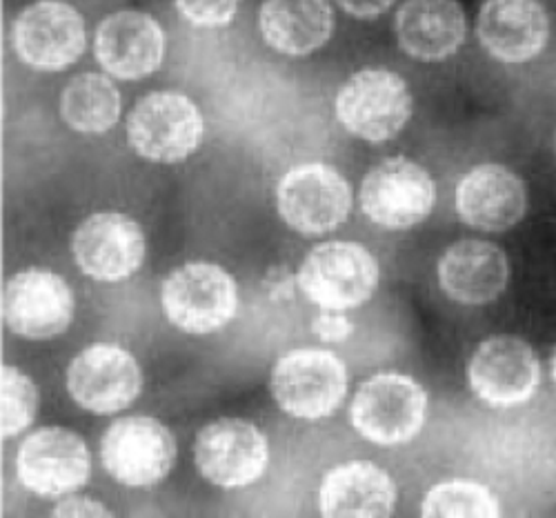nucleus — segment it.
Masks as SVG:
<instances>
[{
  "label": "nucleus",
  "instance_id": "obj_1",
  "mask_svg": "<svg viewBox=\"0 0 556 518\" xmlns=\"http://www.w3.org/2000/svg\"><path fill=\"white\" fill-rule=\"evenodd\" d=\"M428 394L412 376L383 371L367 379L350 407L354 430L369 443L396 447L421 432Z\"/></svg>",
  "mask_w": 556,
  "mask_h": 518
},
{
  "label": "nucleus",
  "instance_id": "obj_2",
  "mask_svg": "<svg viewBox=\"0 0 556 518\" xmlns=\"http://www.w3.org/2000/svg\"><path fill=\"white\" fill-rule=\"evenodd\" d=\"M167 320L185 334H214L235 320L239 286L220 265L188 263L174 269L161 290Z\"/></svg>",
  "mask_w": 556,
  "mask_h": 518
},
{
  "label": "nucleus",
  "instance_id": "obj_3",
  "mask_svg": "<svg viewBox=\"0 0 556 518\" xmlns=\"http://www.w3.org/2000/svg\"><path fill=\"white\" fill-rule=\"evenodd\" d=\"M201 110L178 91H152L127 118L129 148L150 163L174 165L190 159L203 140Z\"/></svg>",
  "mask_w": 556,
  "mask_h": 518
},
{
  "label": "nucleus",
  "instance_id": "obj_4",
  "mask_svg": "<svg viewBox=\"0 0 556 518\" xmlns=\"http://www.w3.org/2000/svg\"><path fill=\"white\" fill-rule=\"evenodd\" d=\"M414 101L407 83L386 67L352 74L337 93V118L352 136L367 143H386L412 118Z\"/></svg>",
  "mask_w": 556,
  "mask_h": 518
},
{
  "label": "nucleus",
  "instance_id": "obj_5",
  "mask_svg": "<svg viewBox=\"0 0 556 518\" xmlns=\"http://www.w3.org/2000/svg\"><path fill=\"white\" fill-rule=\"evenodd\" d=\"M379 263L358 243L330 241L316 245L301 263L296 282L320 309H354L372 299Z\"/></svg>",
  "mask_w": 556,
  "mask_h": 518
},
{
  "label": "nucleus",
  "instance_id": "obj_6",
  "mask_svg": "<svg viewBox=\"0 0 556 518\" xmlns=\"http://www.w3.org/2000/svg\"><path fill=\"white\" fill-rule=\"evenodd\" d=\"M348 392L345 363L328 350H294L278 358L271 371V394L294 418L332 416Z\"/></svg>",
  "mask_w": 556,
  "mask_h": 518
},
{
  "label": "nucleus",
  "instance_id": "obj_7",
  "mask_svg": "<svg viewBox=\"0 0 556 518\" xmlns=\"http://www.w3.org/2000/svg\"><path fill=\"white\" fill-rule=\"evenodd\" d=\"M276 207L301 237H323L348 220L352 190L334 167L305 163L290 169L278 182Z\"/></svg>",
  "mask_w": 556,
  "mask_h": 518
},
{
  "label": "nucleus",
  "instance_id": "obj_8",
  "mask_svg": "<svg viewBox=\"0 0 556 518\" xmlns=\"http://www.w3.org/2000/svg\"><path fill=\"white\" fill-rule=\"evenodd\" d=\"M358 199L363 214L375 225L409 229L432 214L437 182L419 163L394 156L365 174Z\"/></svg>",
  "mask_w": 556,
  "mask_h": 518
},
{
  "label": "nucleus",
  "instance_id": "obj_9",
  "mask_svg": "<svg viewBox=\"0 0 556 518\" xmlns=\"http://www.w3.org/2000/svg\"><path fill=\"white\" fill-rule=\"evenodd\" d=\"M101 460L108 475L127 488H152L167 479L176 441L167 426L150 416H127L105 432Z\"/></svg>",
  "mask_w": 556,
  "mask_h": 518
},
{
  "label": "nucleus",
  "instance_id": "obj_10",
  "mask_svg": "<svg viewBox=\"0 0 556 518\" xmlns=\"http://www.w3.org/2000/svg\"><path fill=\"white\" fill-rule=\"evenodd\" d=\"M194 460L205 481L218 488H245L263 477L269 463V447L254 422L218 418L199 432Z\"/></svg>",
  "mask_w": 556,
  "mask_h": 518
},
{
  "label": "nucleus",
  "instance_id": "obj_11",
  "mask_svg": "<svg viewBox=\"0 0 556 518\" xmlns=\"http://www.w3.org/2000/svg\"><path fill=\"white\" fill-rule=\"evenodd\" d=\"M468 383L479 401L507 409L528 403L541 383V363L519 337H490L468 363Z\"/></svg>",
  "mask_w": 556,
  "mask_h": 518
},
{
  "label": "nucleus",
  "instance_id": "obj_12",
  "mask_svg": "<svg viewBox=\"0 0 556 518\" xmlns=\"http://www.w3.org/2000/svg\"><path fill=\"white\" fill-rule=\"evenodd\" d=\"M85 21L65 0H36L14 23L18 59L38 72H61L85 52Z\"/></svg>",
  "mask_w": 556,
  "mask_h": 518
},
{
  "label": "nucleus",
  "instance_id": "obj_13",
  "mask_svg": "<svg viewBox=\"0 0 556 518\" xmlns=\"http://www.w3.org/2000/svg\"><path fill=\"white\" fill-rule=\"evenodd\" d=\"M70 396L87 412L110 416L129 407L143 390L136 358L112 343L85 348L67 369Z\"/></svg>",
  "mask_w": 556,
  "mask_h": 518
},
{
  "label": "nucleus",
  "instance_id": "obj_14",
  "mask_svg": "<svg viewBox=\"0 0 556 518\" xmlns=\"http://www.w3.org/2000/svg\"><path fill=\"white\" fill-rule=\"evenodd\" d=\"M80 271L101 282H118L141 269L148 241L134 218L121 212H99L85 218L72 239Z\"/></svg>",
  "mask_w": 556,
  "mask_h": 518
},
{
  "label": "nucleus",
  "instance_id": "obj_15",
  "mask_svg": "<svg viewBox=\"0 0 556 518\" xmlns=\"http://www.w3.org/2000/svg\"><path fill=\"white\" fill-rule=\"evenodd\" d=\"M76 299L65 278L50 269H25L10 278L3 294V318L14 334L45 341L72 325Z\"/></svg>",
  "mask_w": 556,
  "mask_h": 518
},
{
  "label": "nucleus",
  "instance_id": "obj_16",
  "mask_svg": "<svg viewBox=\"0 0 556 518\" xmlns=\"http://www.w3.org/2000/svg\"><path fill=\"white\" fill-rule=\"evenodd\" d=\"M18 481L38 496H65L80 490L91 475L85 441L65 428H42L16 452Z\"/></svg>",
  "mask_w": 556,
  "mask_h": 518
},
{
  "label": "nucleus",
  "instance_id": "obj_17",
  "mask_svg": "<svg viewBox=\"0 0 556 518\" xmlns=\"http://www.w3.org/2000/svg\"><path fill=\"white\" fill-rule=\"evenodd\" d=\"M165 50L163 27L143 12H116L97 29V61L110 76L121 80L152 76L161 67Z\"/></svg>",
  "mask_w": 556,
  "mask_h": 518
},
{
  "label": "nucleus",
  "instance_id": "obj_18",
  "mask_svg": "<svg viewBox=\"0 0 556 518\" xmlns=\"http://www.w3.org/2000/svg\"><path fill=\"white\" fill-rule=\"evenodd\" d=\"M528 210V190L521 176L496 163L470 169L456 185L458 218L483 231L515 227Z\"/></svg>",
  "mask_w": 556,
  "mask_h": 518
},
{
  "label": "nucleus",
  "instance_id": "obj_19",
  "mask_svg": "<svg viewBox=\"0 0 556 518\" xmlns=\"http://www.w3.org/2000/svg\"><path fill=\"white\" fill-rule=\"evenodd\" d=\"M477 36L485 52L501 63L536 59L549 38V16L539 0H485Z\"/></svg>",
  "mask_w": 556,
  "mask_h": 518
},
{
  "label": "nucleus",
  "instance_id": "obj_20",
  "mask_svg": "<svg viewBox=\"0 0 556 518\" xmlns=\"http://www.w3.org/2000/svg\"><path fill=\"white\" fill-rule=\"evenodd\" d=\"M401 50L421 63L454 56L468 38V16L458 0H405L394 18Z\"/></svg>",
  "mask_w": 556,
  "mask_h": 518
},
{
  "label": "nucleus",
  "instance_id": "obj_21",
  "mask_svg": "<svg viewBox=\"0 0 556 518\" xmlns=\"http://www.w3.org/2000/svg\"><path fill=\"white\" fill-rule=\"evenodd\" d=\"M439 286L460 305H488L507 288L509 263L494 243L466 239L450 245L437 267Z\"/></svg>",
  "mask_w": 556,
  "mask_h": 518
},
{
  "label": "nucleus",
  "instance_id": "obj_22",
  "mask_svg": "<svg viewBox=\"0 0 556 518\" xmlns=\"http://www.w3.org/2000/svg\"><path fill=\"white\" fill-rule=\"evenodd\" d=\"M265 42L286 56H307L326 45L334 31L330 0H265L258 12Z\"/></svg>",
  "mask_w": 556,
  "mask_h": 518
},
{
  "label": "nucleus",
  "instance_id": "obj_23",
  "mask_svg": "<svg viewBox=\"0 0 556 518\" xmlns=\"http://www.w3.org/2000/svg\"><path fill=\"white\" fill-rule=\"evenodd\" d=\"M396 496L386 469L369 460H350L323 479L318 503L326 516H390Z\"/></svg>",
  "mask_w": 556,
  "mask_h": 518
},
{
  "label": "nucleus",
  "instance_id": "obj_24",
  "mask_svg": "<svg viewBox=\"0 0 556 518\" xmlns=\"http://www.w3.org/2000/svg\"><path fill=\"white\" fill-rule=\"evenodd\" d=\"M61 116L83 134L110 131L121 118V93L103 74H78L63 89Z\"/></svg>",
  "mask_w": 556,
  "mask_h": 518
},
{
  "label": "nucleus",
  "instance_id": "obj_25",
  "mask_svg": "<svg viewBox=\"0 0 556 518\" xmlns=\"http://www.w3.org/2000/svg\"><path fill=\"white\" fill-rule=\"evenodd\" d=\"M424 516H498L496 496L475 481H445L434 485L421 505Z\"/></svg>",
  "mask_w": 556,
  "mask_h": 518
},
{
  "label": "nucleus",
  "instance_id": "obj_26",
  "mask_svg": "<svg viewBox=\"0 0 556 518\" xmlns=\"http://www.w3.org/2000/svg\"><path fill=\"white\" fill-rule=\"evenodd\" d=\"M38 390L18 367H3V437L23 434L36 418Z\"/></svg>",
  "mask_w": 556,
  "mask_h": 518
},
{
  "label": "nucleus",
  "instance_id": "obj_27",
  "mask_svg": "<svg viewBox=\"0 0 556 518\" xmlns=\"http://www.w3.org/2000/svg\"><path fill=\"white\" fill-rule=\"evenodd\" d=\"M178 14L205 29L225 27L237 18L241 10V0H176Z\"/></svg>",
  "mask_w": 556,
  "mask_h": 518
},
{
  "label": "nucleus",
  "instance_id": "obj_28",
  "mask_svg": "<svg viewBox=\"0 0 556 518\" xmlns=\"http://www.w3.org/2000/svg\"><path fill=\"white\" fill-rule=\"evenodd\" d=\"M312 332L326 343H341L352 337L354 325L339 309H323L312 320Z\"/></svg>",
  "mask_w": 556,
  "mask_h": 518
},
{
  "label": "nucleus",
  "instance_id": "obj_29",
  "mask_svg": "<svg viewBox=\"0 0 556 518\" xmlns=\"http://www.w3.org/2000/svg\"><path fill=\"white\" fill-rule=\"evenodd\" d=\"M56 516H112V511L89 496H70L54 507Z\"/></svg>",
  "mask_w": 556,
  "mask_h": 518
},
{
  "label": "nucleus",
  "instance_id": "obj_30",
  "mask_svg": "<svg viewBox=\"0 0 556 518\" xmlns=\"http://www.w3.org/2000/svg\"><path fill=\"white\" fill-rule=\"evenodd\" d=\"M299 286L296 278L286 267L269 269L265 278V290L271 301H288L294 296V288Z\"/></svg>",
  "mask_w": 556,
  "mask_h": 518
},
{
  "label": "nucleus",
  "instance_id": "obj_31",
  "mask_svg": "<svg viewBox=\"0 0 556 518\" xmlns=\"http://www.w3.org/2000/svg\"><path fill=\"white\" fill-rule=\"evenodd\" d=\"M337 3L350 16L369 21V18H377V16L386 14L396 3V0H337Z\"/></svg>",
  "mask_w": 556,
  "mask_h": 518
},
{
  "label": "nucleus",
  "instance_id": "obj_32",
  "mask_svg": "<svg viewBox=\"0 0 556 518\" xmlns=\"http://www.w3.org/2000/svg\"><path fill=\"white\" fill-rule=\"evenodd\" d=\"M552 379H554V383H556V350H554V354H552Z\"/></svg>",
  "mask_w": 556,
  "mask_h": 518
},
{
  "label": "nucleus",
  "instance_id": "obj_33",
  "mask_svg": "<svg viewBox=\"0 0 556 518\" xmlns=\"http://www.w3.org/2000/svg\"><path fill=\"white\" fill-rule=\"evenodd\" d=\"M554 148H556V136H554Z\"/></svg>",
  "mask_w": 556,
  "mask_h": 518
}]
</instances>
